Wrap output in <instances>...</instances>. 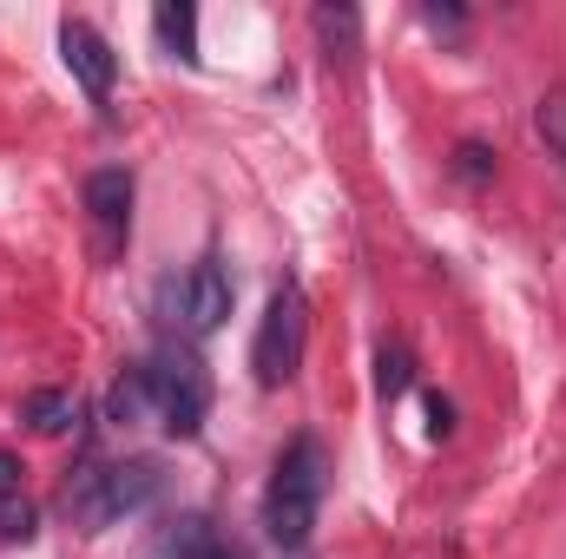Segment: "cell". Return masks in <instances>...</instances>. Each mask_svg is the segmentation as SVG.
Segmentation results:
<instances>
[{
	"mask_svg": "<svg viewBox=\"0 0 566 559\" xmlns=\"http://www.w3.org/2000/svg\"><path fill=\"white\" fill-rule=\"evenodd\" d=\"M316 507H323V447L310 434H296L277 454V474L264 487V534L277 547H303L316 527Z\"/></svg>",
	"mask_w": 566,
	"mask_h": 559,
	"instance_id": "1",
	"label": "cell"
},
{
	"mask_svg": "<svg viewBox=\"0 0 566 559\" xmlns=\"http://www.w3.org/2000/svg\"><path fill=\"white\" fill-rule=\"evenodd\" d=\"M151 494H158V467H151V461H113V467H86V474L66 487V514H73V527L106 534L113 520L139 514Z\"/></svg>",
	"mask_w": 566,
	"mask_h": 559,
	"instance_id": "2",
	"label": "cell"
},
{
	"mask_svg": "<svg viewBox=\"0 0 566 559\" xmlns=\"http://www.w3.org/2000/svg\"><path fill=\"white\" fill-rule=\"evenodd\" d=\"M303 342H310V303H303L296 283H283L264 303V323H258V342H251V369H258L264 389H283L303 369Z\"/></svg>",
	"mask_w": 566,
	"mask_h": 559,
	"instance_id": "3",
	"label": "cell"
},
{
	"mask_svg": "<svg viewBox=\"0 0 566 559\" xmlns=\"http://www.w3.org/2000/svg\"><path fill=\"white\" fill-rule=\"evenodd\" d=\"M145 395H151V415L165 421L171 434H198V428H205L211 382H205L198 356H185V349L151 356V362H145Z\"/></svg>",
	"mask_w": 566,
	"mask_h": 559,
	"instance_id": "4",
	"label": "cell"
},
{
	"mask_svg": "<svg viewBox=\"0 0 566 559\" xmlns=\"http://www.w3.org/2000/svg\"><path fill=\"white\" fill-rule=\"evenodd\" d=\"M178 309H185V329L191 336H211L224 316H231V271L218 257L191 264V277L178 283Z\"/></svg>",
	"mask_w": 566,
	"mask_h": 559,
	"instance_id": "5",
	"label": "cell"
},
{
	"mask_svg": "<svg viewBox=\"0 0 566 559\" xmlns=\"http://www.w3.org/2000/svg\"><path fill=\"white\" fill-rule=\"evenodd\" d=\"M86 211H93V224H99V244L119 251V238H126V224H133V171H119V165L93 171V178H86Z\"/></svg>",
	"mask_w": 566,
	"mask_h": 559,
	"instance_id": "6",
	"label": "cell"
},
{
	"mask_svg": "<svg viewBox=\"0 0 566 559\" xmlns=\"http://www.w3.org/2000/svg\"><path fill=\"white\" fill-rule=\"evenodd\" d=\"M60 60L73 66V80H80L93 99L113 93V46H106L86 20H66V27H60Z\"/></svg>",
	"mask_w": 566,
	"mask_h": 559,
	"instance_id": "7",
	"label": "cell"
},
{
	"mask_svg": "<svg viewBox=\"0 0 566 559\" xmlns=\"http://www.w3.org/2000/svg\"><path fill=\"white\" fill-rule=\"evenodd\" d=\"M310 20H316V40H323V53L349 66V60H356V46H363V20H356V7H329V0H323Z\"/></svg>",
	"mask_w": 566,
	"mask_h": 559,
	"instance_id": "8",
	"label": "cell"
},
{
	"mask_svg": "<svg viewBox=\"0 0 566 559\" xmlns=\"http://www.w3.org/2000/svg\"><path fill=\"white\" fill-rule=\"evenodd\" d=\"M151 27H158L165 53H178V60H198V7H191V0H158Z\"/></svg>",
	"mask_w": 566,
	"mask_h": 559,
	"instance_id": "9",
	"label": "cell"
},
{
	"mask_svg": "<svg viewBox=\"0 0 566 559\" xmlns=\"http://www.w3.org/2000/svg\"><path fill=\"white\" fill-rule=\"evenodd\" d=\"M27 421H33L40 434H66V428L80 421V402H73L66 389H40V395H27Z\"/></svg>",
	"mask_w": 566,
	"mask_h": 559,
	"instance_id": "10",
	"label": "cell"
},
{
	"mask_svg": "<svg viewBox=\"0 0 566 559\" xmlns=\"http://www.w3.org/2000/svg\"><path fill=\"white\" fill-rule=\"evenodd\" d=\"M534 133H541V145L566 165V93H560V86H554V93H541V106H534Z\"/></svg>",
	"mask_w": 566,
	"mask_h": 559,
	"instance_id": "11",
	"label": "cell"
},
{
	"mask_svg": "<svg viewBox=\"0 0 566 559\" xmlns=\"http://www.w3.org/2000/svg\"><path fill=\"white\" fill-rule=\"evenodd\" d=\"M151 409V395H145V369H133L119 389H113V421H139Z\"/></svg>",
	"mask_w": 566,
	"mask_h": 559,
	"instance_id": "12",
	"label": "cell"
},
{
	"mask_svg": "<svg viewBox=\"0 0 566 559\" xmlns=\"http://www.w3.org/2000/svg\"><path fill=\"white\" fill-rule=\"evenodd\" d=\"M376 382H382V395H402L409 389V349H396V342H382V356H376Z\"/></svg>",
	"mask_w": 566,
	"mask_h": 559,
	"instance_id": "13",
	"label": "cell"
},
{
	"mask_svg": "<svg viewBox=\"0 0 566 559\" xmlns=\"http://www.w3.org/2000/svg\"><path fill=\"white\" fill-rule=\"evenodd\" d=\"M33 534V507L20 494H0V540H27Z\"/></svg>",
	"mask_w": 566,
	"mask_h": 559,
	"instance_id": "14",
	"label": "cell"
},
{
	"mask_svg": "<svg viewBox=\"0 0 566 559\" xmlns=\"http://www.w3.org/2000/svg\"><path fill=\"white\" fill-rule=\"evenodd\" d=\"M461 178H468V184L494 178V158H488V145H461Z\"/></svg>",
	"mask_w": 566,
	"mask_h": 559,
	"instance_id": "15",
	"label": "cell"
},
{
	"mask_svg": "<svg viewBox=\"0 0 566 559\" xmlns=\"http://www.w3.org/2000/svg\"><path fill=\"white\" fill-rule=\"evenodd\" d=\"M178 559H238V553H231V547H218V540H205V534H191V547H185Z\"/></svg>",
	"mask_w": 566,
	"mask_h": 559,
	"instance_id": "16",
	"label": "cell"
},
{
	"mask_svg": "<svg viewBox=\"0 0 566 559\" xmlns=\"http://www.w3.org/2000/svg\"><path fill=\"white\" fill-rule=\"evenodd\" d=\"M428 428H434V434H448V428H454V409H448L441 395H428Z\"/></svg>",
	"mask_w": 566,
	"mask_h": 559,
	"instance_id": "17",
	"label": "cell"
},
{
	"mask_svg": "<svg viewBox=\"0 0 566 559\" xmlns=\"http://www.w3.org/2000/svg\"><path fill=\"white\" fill-rule=\"evenodd\" d=\"M20 487V467H13V454H0V494H13Z\"/></svg>",
	"mask_w": 566,
	"mask_h": 559,
	"instance_id": "18",
	"label": "cell"
}]
</instances>
